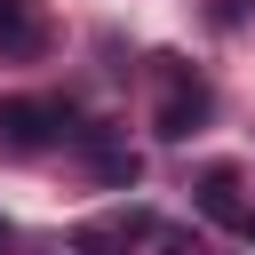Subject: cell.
<instances>
[{"mask_svg":"<svg viewBox=\"0 0 255 255\" xmlns=\"http://www.w3.org/2000/svg\"><path fill=\"white\" fill-rule=\"evenodd\" d=\"M80 143H88V159H96V175H104V183H120V191H128V183L143 175V159H135L128 143H112V135H96V128H80Z\"/></svg>","mask_w":255,"mask_h":255,"instance_id":"cell-5","label":"cell"},{"mask_svg":"<svg viewBox=\"0 0 255 255\" xmlns=\"http://www.w3.org/2000/svg\"><path fill=\"white\" fill-rule=\"evenodd\" d=\"M40 48H48L40 0H0V56H40Z\"/></svg>","mask_w":255,"mask_h":255,"instance_id":"cell-4","label":"cell"},{"mask_svg":"<svg viewBox=\"0 0 255 255\" xmlns=\"http://www.w3.org/2000/svg\"><path fill=\"white\" fill-rule=\"evenodd\" d=\"M207 112H215V88H207L191 64L159 56V112H151V128H159L167 143H183V135H199V128H207Z\"/></svg>","mask_w":255,"mask_h":255,"instance_id":"cell-1","label":"cell"},{"mask_svg":"<svg viewBox=\"0 0 255 255\" xmlns=\"http://www.w3.org/2000/svg\"><path fill=\"white\" fill-rule=\"evenodd\" d=\"M0 247H8V215H0Z\"/></svg>","mask_w":255,"mask_h":255,"instance_id":"cell-6","label":"cell"},{"mask_svg":"<svg viewBox=\"0 0 255 255\" xmlns=\"http://www.w3.org/2000/svg\"><path fill=\"white\" fill-rule=\"evenodd\" d=\"M0 135L16 151H48V143H72L80 135V112L64 96H8L0 104Z\"/></svg>","mask_w":255,"mask_h":255,"instance_id":"cell-2","label":"cell"},{"mask_svg":"<svg viewBox=\"0 0 255 255\" xmlns=\"http://www.w3.org/2000/svg\"><path fill=\"white\" fill-rule=\"evenodd\" d=\"M191 207H199L207 223H223L231 239H247V247H255V207L239 199V167H207V175L191 183Z\"/></svg>","mask_w":255,"mask_h":255,"instance_id":"cell-3","label":"cell"}]
</instances>
